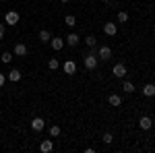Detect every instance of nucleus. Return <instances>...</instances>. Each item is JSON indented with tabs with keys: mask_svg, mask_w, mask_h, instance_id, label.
<instances>
[{
	"mask_svg": "<svg viewBox=\"0 0 155 153\" xmlns=\"http://www.w3.org/2000/svg\"><path fill=\"white\" fill-rule=\"evenodd\" d=\"M83 64H85V68L87 71H95V66H97V56L95 54H87L83 60Z\"/></svg>",
	"mask_w": 155,
	"mask_h": 153,
	"instance_id": "f257e3e1",
	"label": "nucleus"
},
{
	"mask_svg": "<svg viewBox=\"0 0 155 153\" xmlns=\"http://www.w3.org/2000/svg\"><path fill=\"white\" fill-rule=\"evenodd\" d=\"M19 21H21V17H19L17 11H8L6 15H4V23L6 25H17Z\"/></svg>",
	"mask_w": 155,
	"mask_h": 153,
	"instance_id": "f03ea898",
	"label": "nucleus"
},
{
	"mask_svg": "<svg viewBox=\"0 0 155 153\" xmlns=\"http://www.w3.org/2000/svg\"><path fill=\"white\" fill-rule=\"evenodd\" d=\"M31 128L35 130V132H41V130L46 128V120H44V118H39V116H35L33 120H31Z\"/></svg>",
	"mask_w": 155,
	"mask_h": 153,
	"instance_id": "7ed1b4c3",
	"label": "nucleus"
},
{
	"mask_svg": "<svg viewBox=\"0 0 155 153\" xmlns=\"http://www.w3.org/2000/svg\"><path fill=\"white\" fill-rule=\"evenodd\" d=\"M112 72H114V77H116V79H122V77H126V66H124L122 62H118V64H114Z\"/></svg>",
	"mask_w": 155,
	"mask_h": 153,
	"instance_id": "20e7f679",
	"label": "nucleus"
},
{
	"mask_svg": "<svg viewBox=\"0 0 155 153\" xmlns=\"http://www.w3.org/2000/svg\"><path fill=\"white\" fill-rule=\"evenodd\" d=\"M97 56H99V60H110L112 58V48L110 46H101L99 50H97Z\"/></svg>",
	"mask_w": 155,
	"mask_h": 153,
	"instance_id": "39448f33",
	"label": "nucleus"
},
{
	"mask_svg": "<svg viewBox=\"0 0 155 153\" xmlns=\"http://www.w3.org/2000/svg\"><path fill=\"white\" fill-rule=\"evenodd\" d=\"M52 149H54V141L52 139H44V141L39 143V151L41 153H50Z\"/></svg>",
	"mask_w": 155,
	"mask_h": 153,
	"instance_id": "423d86ee",
	"label": "nucleus"
},
{
	"mask_svg": "<svg viewBox=\"0 0 155 153\" xmlns=\"http://www.w3.org/2000/svg\"><path fill=\"white\" fill-rule=\"evenodd\" d=\"M27 46L25 44H15V48H12V56H27Z\"/></svg>",
	"mask_w": 155,
	"mask_h": 153,
	"instance_id": "0eeeda50",
	"label": "nucleus"
},
{
	"mask_svg": "<svg viewBox=\"0 0 155 153\" xmlns=\"http://www.w3.org/2000/svg\"><path fill=\"white\" fill-rule=\"evenodd\" d=\"M79 42H81V37H79V33H68V35H66V39H64V44H68L71 48L79 46Z\"/></svg>",
	"mask_w": 155,
	"mask_h": 153,
	"instance_id": "6e6552de",
	"label": "nucleus"
},
{
	"mask_svg": "<svg viewBox=\"0 0 155 153\" xmlns=\"http://www.w3.org/2000/svg\"><path fill=\"white\" fill-rule=\"evenodd\" d=\"M116 31H118V25H116V23H106V25H104V33H106V35L114 37V35H116Z\"/></svg>",
	"mask_w": 155,
	"mask_h": 153,
	"instance_id": "1a4fd4ad",
	"label": "nucleus"
},
{
	"mask_svg": "<svg viewBox=\"0 0 155 153\" xmlns=\"http://www.w3.org/2000/svg\"><path fill=\"white\" fill-rule=\"evenodd\" d=\"M50 46H52V50L60 52V50L64 48V39H62V37H52V39H50Z\"/></svg>",
	"mask_w": 155,
	"mask_h": 153,
	"instance_id": "9d476101",
	"label": "nucleus"
},
{
	"mask_svg": "<svg viewBox=\"0 0 155 153\" xmlns=\"http://www.w3.org/2000/svg\"><path fill=\"white\" fill-rule=\"evenodd\" d=\"M62 71L66 72V75H74V72H77V64H74L72 60H66V62L62 64Z\"/></svg>",
	"mask_w": 155,
	"mask_h": 153,
	"instance_id": "9b49d317",
	"label": "nucleus"
},
{
	"mask_svg": "<svg viewBox=\"0 0 155 153\" xmlns=\"http://www.w3.org/2000/svg\"><path fill=\"white\" fill-rule=\"evenodd\" d=\"M139 126L143 130H149L151 126H153V120H151V116H143L141 120H139Z\"/></svg>",
	"mask_w": 155,
	"mask_h": 153,
	"instance_id": "f8f14e48",
	"label": "nucleus"
},
{
	"mask_svg": "<svg viewBox=\"0 0 155 153\" xmlns=\"http://www.w3.org/2000/svg\"><path fill=\"white\" fill-rule=\"evenodd\" d=\"M21 77H23V75H21V71H17V68H12V71L8 72V77H6V79H8L11 83H19V81H21Z\"/></svg>",
	"mask_w": 155,
	"mask_h": 153,
	"instance_id": "ddd939ff",
	"label": "nucleus"
},
{
	"mask_svg": "<svg viewBox=\"0 0 155 153\" xmlns=\"http://www.w3.org/2000/svg\"><path fill=\"white\" fill-rule=\"evenodd\" d=\"M143 95L145 97H153L155 95V83H147L143 87Z\"/></svg>",
	"mask_w": 155,
	"mask_h": 153,
	"instance_id": "4468645a",
	"label": "nucleus"
},
{
	"mask_svg": "<svg viewBox=\"0 0 155 153\" xmlns=\"http://www.w3.org/2000/svg\"><path fill=\"white\" fill-rule=\"evenodd\" d=\"M37 37H39V42H44V44H50V39H52V35H50V31H48V29H41Z\"/></svg>",
	"mask_w": 155,
	"mask_h": 153,
	"instance_id": "2eb2a0df",
	"label": "nucleus"
},
{
	"mask_svg": "<svg viewBox=\"0 0 155 153\" xmlns=\"http://www.w3.org/2000/svg\"><path fill=\"white\" fill-rule=\"evenodd\" d=\"M107 101H110V106H116V108L122 106V97H120V95H116V93L110 95V97H107Z\"/></svg>",
	"mask_w": 155,
	"mask_h": 153,
	"instance_id": "dca6fc26",
	"label": "nucleus"
},
{
	"mask_svg": "<svg viewBox=\"0 0 155 153\" xmlns=\"http://www.w3.org/2000/svg\"><path fill=\"white\" fill-rule=\"evenodd\" d=\"M85 46L95 48V46H97V37H95V35H87V37H85Z\"/></svg>",
	"mask_w": 155,
	"mask_h": 153,
	"instance_id": "f3484780",
	"label": "nucleus"
},
{
	"mask_svg": "<svg viewBox=\"0 0 155 153\" xmlns=\"http://www.w3.org/2000/svg\"><path fill=\"white\" fill-rule=\"evenodd\" d=\"M48 68H50V71H58V68H60L58 58H50V60H48Z\"/></svg>",
	"mask_w": 155,
	"mask_h": 153,
	"instance_id": "a211bd4d",
	"label": "nucleus"
},
{
	"mask_svg": "<svg viewBox=\"0 0 155 153\" xmlns=\"http://www.w3.org/2000/svg\"><path fill=\"white\" fill-rule=\"evenodd\" d=\"M64 23H66V27H74V25H77V19H74V15H66Z\"/></svg>",
	"mask_w": 155,
	"mask_h": 153,
	"instance_id": "6ab92c4d",
	"label": "nucleus"
},
{
	"mask_svg": "<svg viewBox=\"0 0 155 153\" xmlns=\"http://www.w3.org/2000/svg\"><path fill=\"white\" fill-rule=\"evenodd\" d=\"M122 89H124L126 93H132V91H134V83H130V81H124V85H122Z\"/></svg>",
	"mask_w": 155,
	"mask_h": 153,
	"instance_id": "aec40b11",
	"label": "nucleus"
},
{
	"mask_svg": "<svg viewBox=\"0 0 155 153\" xmlns=\"http://www.w3.org/2000/svg\"><path fill=\"white\" fill-rule=\"evenodd\" d=\"M60 135V126L58 124H52V126H50V137H58Z\"/></svg>",
	"mask_w": 155,
	"mask_h": 153,
	"instance_id": "412c9836",
	"label": "nucleus"
},
{
	"mask_svg": "<svg viewBox=\"0 0 155 153\" xmlns=\"http://www.w3.org/2000/svg\"><path fill=\"white\" fill-rule=\"evenodd\" d=\"M126 21H128V12L120 11L118 12V23H126Z\"/></svg>",
	"mask_w": 155,
	"mask_h": 153,
	"instance_id": "4be33fe9",
	"label": "nucleus"
},
{
	"mask_svg": "<svg viewBox=\"0 0 155 153\" xmlns=\"http://www.w3.org/2000/svg\"><path fill=\"white\" fill-rule=\"evenodd\" d=\"M0 60H2L4 64H8V62H11V60H12V54H11V52H4V54L0 56Z\"/></svg>",
	"mask_w": 155,
	"mask_h": 153,
	"instance_id": "5701e85b",
	"label": "nucleus"
},
{
	"mask_svg": "<svg viewBox=\"0 0 155 153\" xmlns=\"http://www.w3.org/2000/svg\"><path fill=\"white\" fill-rule=\"evenodd\" d=\"M101 141L106 143V145H110V143L114 141V135H112V132H106V135H104V137H101Z\"/></svg>",
	"mask_w": 155,
	"mask_h": 153,
	"instance_id": "b1692460",
	"label": "nucleus"
},
{
	"mask_svg": "<svg viewBox=\"0 0 155 153\" xmlns=\"http://www.w3.org/2000/svg\"><path fill=\"white\" fill-rule=\"evenodd\" d=\"M4 83H6V75H4V72H0V87H2Z\"/></svg>",
	"mask_w": 155,
	"mask_h": 153,
	"instance_id": "393cba45",
	"label": "nucleus"
},
{
	"mask_svg": "<svg viewBox=\"0 0 155 153\" xmlns=\"http://www.w3.org/2000/svg\"><path fill=\"white\" fill-rule=\"evenodd\" d=\"M4 37V23H0V39Z\"/></svg>",
	"mask_w": 155,
	"mask_h": 153,
	"instance_id": "a878e982",
	"label": "nucleus"
},
{
	"mask_svg": "<svg viewBox=\"0 0 155 153\" xmlns=\"http://www.w3.org/2000/svg\"><path fill=\"white\" fill-rule=\"evenodd\" d=\"M60 2H64V4H66V2H71V0H60Z\"/></svg>",
	"mask_w": 155,
	"mask_h": 153,
	"instance_id": "bb28decb",
	"label": "nucleus"
},
{
	"mask_svg": "<svg viewBox=\"0 0 155 153\" xmlns=\"http://www.w3.org/2000/svg\"><path fill=\"white\" fill-rule=\"evenodd\" d=\"M101 2H110V0H101Z\"/></svg>",
	"mask_w": 155,
	"mask_h": 153,
	"instance_id": "cd10ccee",
	"label": "nucleus"
},
{
	"mask_svg": "<svg viewBox=\"0 0 155 153\" xmlns=\"http://www.w3.org/2000/svg\"><path fill=\"white\" fill-rule=\"evenodd\" d=\"M48 2H52V0H48Z\"/></svg>",
	"mask_w": 155,
	"mask_h": 153,
	"instance_id": "c85d7f7f",
	"label": "nucleus"
},
{
	"mask_svg": "<svg viewBox=\"0 0 155 153\" xmlns=\"http://www.w3.org/2000/svg\"><path fill=\"white\" fill-rule=\"evenodd\" d=\"M153 99H155V95H153Z\"/></svg>",
	"mask_w": 155,
	"mask_h": 153,
	"instance_id": "c756f323",
	"label": "nucleus"
}]
</instances>
